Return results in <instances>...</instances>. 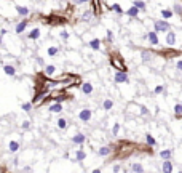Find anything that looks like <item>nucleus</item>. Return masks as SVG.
Here are the masks:
<instances>
[{"label": "nucleus", "mask_w": 182, "mask_h": 173, "mask_svg": "<svg viewBox=\"0 0 182 173\" xmlns=\"http://www.w3.org/2000/svg\"><path fill=\"white\" fill-rule=\"evenodd\" d=\"M153 27H155V32L158 34V32H169L171 31V24L165 19H160V21H155L153 22Z\"/></svg>", "instance_id": "obj_1"}, {"label": "nucleus", "mask_w": 182, "mask_h": 173, "mask_svg": "<svg viewBox=\"0 0 182 173\" xmlns=\"http://www.w3.org/2000/svg\"><path fill=\"white\" fill-rule=\"evenodd\" d=\"M110 63H112V66H114L118 72H126V71H128L126 66H125V63L120 59L118 55H114V56H112V58H110Z\"/></svg>", "instance_id": "obj_2"}, {"label": "nucleus", "mask_w": 182, "mask_h": 173, "mask_svg": "<svg viewBox=\"0 0 182 173\" xmlns=\"http://www.w3.org/2000/svg\"><path fill=\"white\" fill-rule=\"evenodd\" d=\"M48 95H50V88H45L43 91H40V93H37V95L32 98V106H39L42 101H45L46 98H48Z\"/></svg>", "instance_id": "obj_3"}, {"label": "nucleus", "mask_w": 182, "mask_h": 173, "mask_svg": "<svg viewBox=\"0 0 182 173\" xmlns=\"http://www.w3.org/2000/svg\"><path fill=\"white\" fill-rule=\"evenodd\" d=\"M114 82L115 83H129V77L126 72H118L117 71L114 74Z\"/></svg>", "instance_id": "obj_4"}, {"label": "nucleus", "mask_w": 182, "mask_h": 173, "mask_svg": "<svg viewBox=\"0 0 182 173\" xmlns=\"http://www.w3.org/2000/svg\"><path fill=\"white\" fill-rule=\"evenodd\" d=\"M91 117H93V111L91 109H82L80 112H78V119L82 120V122H90L91 120Z\"/></svg>", "instance_id": "obj_5"}, {"label": "nucleus", "mask_w": 182, "mask_h": 173, "mask_svg": "<svg viewBox=\"0 0 182 173\" xmlns=\"http://www.w3.org/2000/svg\"><path fill=\"white\" fill-rule=\"evenodd\" d=\"M85 141H86V135L82 133V132H78V133H75V135L72 136V143L77 144V146H82Z\"/></svg>", "instance_id": "obj_6"}, {"label": "nucleus", "mask_w": 182, "mask_h": 173, "mask_svg": "<svg viewBox=\"0 0 182 173\" xmlns=\"http://www.w3.org/2000/svg\"><path fill=\"white\" fill-rule=\"evenodd\" d=\"M105 5L109 7L114 13H117V15H123V13H125L123 8L120 7V3H117V2H105Z\"/></svg>", "instance_id": "obj_7"}, {"label": "nucleus", "mask_w": 182, "mask_h": 173, "mask_svg": "<svg viewBox=\"0 0 182 173\" xmlns=\"http://www.w3.org/2000/svg\"><path fill=\"white\" fill-rule=\"evenodd\" d=\"M112 146H101L99 149H97V156L99 157H107V156H110L112 154Z\"/></svg>", "instance_id": "obj_8"}, {"label": "nucleus", "mask_w": 182, "mask_h": 173, "mask_svg": "<svg viewBox=\"0 0 182 173\" xmlns=\"http://www.w3.org/2000/svg\"><path fill=\"white\" fill-rule=\"evenodd\" d=\"M27 24H29V22H27V19H22V21H19L18 22V24L15 26V32L18 35L19 34H22V32H24L26 29H27Z\"/></svg>", "instance_id": "obj_9"}, {"label": "nucleus", "mask_w": 182, "mask_h": 173, "mask_svg": "<svg viewBox=\"0 0 182 173\" xmlns=\"http://www.w3.org/2000/svg\"><path fill=\"white\" fill-rule=\"evenodd\" d=\"M88 46H90L93 51H99L101 50V40L97 39V37H94V39H91L88 42Z\"/></svg>", "instance_id": "obj_10"}, {"label": "nucleus", "mask_w": 182, "mask_h": 173, "mask_svg": "<svg viewBox=\"0 0 182 173\" xmlns=\"http://www.w3.org/2000/svg\"><path fill=\"white\" fill-rule=\"evenodd\" d=\"M3 72H5L8 77H15L16 76V67L13 66V64H3Z\"/></svg>", "instance_id": "obj_11"}, {"label": "nucleus", "mask_w": 182, "mask_h": 173, "mask_svg": "<svg viewBox=\"0 0 182 173\" xmlns=\"http://www.w3.org/2000/svg\"><path fill=\"white\" fill-rule=\"evenodd\" d=\"M62 103H53V104H50V107H48V111L50 112H53V114H61L62 112Z\"/></svg>", "instance_id": "obj_12"}, {"label": "nucleus", "mask_w": 182, "mask_h": 173, "mask_svg": "<svg viewBox=\"0 0 182 173\" xmlns=\"http://www.w3.org/2000/svg\"><path fill=\"white\" fill-rule=\"evenodd\" d=\"M80 88H82L83 95H91V93H93V83L91 82H83L80 85Z\"/></svg>", "instance_id": "obj_13"}, {"label": "nucleus", "mask_w": 182, "mask_h": 173, "mask_svg": "<svg viewBox=\"0 0 182 173\" xmlns=\"http://www.w3.org/2000/svg\"><path fill=\"white\" fill-rule=\"evenodd\" d=\"M19 148H21V144H19V141H16V139H11V141L8 143V151H10L11 154L18 152V151H19Z\"/></svg>", "instance_id": "obj_14"}, {"label": "nucleus", "mask_w": 182, "mask_h": 173, "mask_svg": "<svg viewBox=\"0 0 182 173\" xmlns=\"http://www.w3.org/2000/svg\"><path fill=\"white\" fill-rule=\"evenodd\" d=\"M85 159H86V151H83V149L75 151V154H74V160L75 162H83Z\"/></svg>", "instance_id": "obj_15"}, {"label": "nucleus", "mask_w": 182, "mask_h": 173, "mask_svg": "<svg viewBox=\"0 0 182 173\" xmlns=\"http://www.w3.org/2000/svg\"><path fill=\"white\" fill-rule=\"evenodd\" d=\"M147 40L150 42V45H158V43H160V40H158V34L155 31L149 32V34H147Z\"/></svg>", "instance_id": "obj_16"}, {"label": "nucleus", "mask_w": 182, "mask_h": 173, "mask_svg": "<svg viewBox=\"0 0 182 173\" xmlns=\"http://www.w3.org/2000/svg\"><path fill=\"white\" fill-rule=\"evenodd\" d=\"M16 11H18V15H19L21 18H24V19L29 16V13H30V10L27 7H21V5H16Z\"/></svg>", "instance_id": "obj_17"}, {"label": "nucleus", "mask_w": 182, "mask_h": 173, "mask_svg": "<svg viewBox=\"0 0 182 173\" xmlns=\"http://www.w3.org/2000/svg\"><path fill=\"white\" fill-rule=\"evenodd\" d=\"M161 172L163 173H172V162L171 160H165L161 163Z\"/></svg>", "instance_id": "obj_18"}, {"label": "nucleus", "mask_w": 182, "mask_h": 173, "mask_svg": "<svg viewBox=\"0 0 182 173\" xmlns=\"http://www.w3.org/2000/svg\"><path fill=\"white\" fill-rule=\"evenodd\" d=\"M160 157L163 159V162H165V160H171L172 151H171V149H163V151H160Z\"/></svg>", "instance_id": "obj_19"}, {"label": "nucleus", "mask_w": 182, "mask_h": 173, "mask_svg": "<svg viewBox=\"0 0 182 173\" xmlns=\"http://www.w3.org/2000/svg\"><path fill=\"white\" fill-rule=\"evenodd\" d=\"M40 37V27H34L30 32H29V35H27V39H30V40H37Z\"/></svg>", "instance_id": "obj_20"}, {"label": "nucleus", "mask_w": 182, "mask_h": 173, "mask_svg": "<svg viewBox=\"0 0 182 173\" xmlns=\"http://www.w3.org/2000/svg\"><path fill=\"white\" fill-rule=\"evenodd\" d=\"M166 43L169 45V46H172V45L176 43V34H174L172 31H169V32L166 34Z\"/></svg>", "instance_id": "obj_21"}, {"label": "nucleus", "mask_w": 182, "mask_h": 173, "mask_svg": "<svg viewBox=\"0 0 182 173\" xmlns=\"http://www.w3.org/2000/svg\"><path fill=\"white\" fill-rule=\"evenodd\" d=\"M125 15L129 16V18H137L139 16V10L136 7H131V8H128V10L125 11Z\"/></svg>", "instance_id": "obj_22"}, {"label": "nucleus", "mask_w": 182, "mask_h": 173, "mask_svg": "<svg viewBox=\"0 0 182 173\" xmlns=\"http://www.w3.org/2000/svg\"><path fill=\"white\" fill-rule=\"evenodd\" d=\"M56 127H58L59 130H66L67 128V119L66 117H59L58 122H56Z\"/></svg>", "instance_id": "obj_23"}, {"label": "nucleus", "mask_w": 182, "mask_h": 173, "mask_svg": "<svg viewBox=\"0 0 182 173\" xmlns=\"http://www.w3.org/2000/svg\"><path fill=\"white\" fill-rule=\"evenodd\" d=\"M141 58H142L144 63H149L152 59V53H150V51H147V50H142L141 51Z\"/></svg>", "instance_id": "obj_24"}, {"label": "nucleus", "mask_w": 182, "mask_h": 173, "mask_svg": "<svg viewBox=\"0 0 182 173\" xmlns=\"http://www.w3.org/2000/svg\"><path fill=\"white\" fill-rule=\"evenodd\" d=\"M43 72H45V76H53V74L56 72V66H53V64H48V66H45Z\"/></svg>", "instance_id": "obj_25"}, {"label": "nucleus", "mask_w": 182, "mask_h": 173, "mask_svg": "<svg viewBox=\"0 0 182 173\" xmlns=\"http://www.w3.org/2000/svg\"><path fill=\"white\" fill-rule=\"evenodd\" d=\"M146 143H147V144H149V146H150V148L157 146V139L153 138L150 133H147V135H146Z\"/></svg>", "instance_id": "obj_26"}, {"label": "nucleus", "mask_w": 182, "mask_h": 173, "mask_svg": "<svg viewBox=\"0 0 182 173\" xmlns=\"http://www.w3.org/2000/svg\"><path fill=\"white\" fill-rule=\"evenodd\" d=\"M133 7H136L139 11H146V8H147V3L146 2H133Z\"/></svg>", "instance_id": "obj_27"}, {"label": "nucleus", "mask_w": 182, "mask_h": 173, "mask_svg": "<svg viewBox=\"0 0 182 173\" xmlns=\"http://www.w3.org/2000/svg\"><path fill=\"white\" fill-rule=\"evenodd\" d=\"M172 15H174V11L172 10H168V8H165V10H161V16H163V19H169V18H172Z\"/></svg>", "instance_id": "obj_28"}, {"label": "nucleus", "mask_w": 182, "mask_h": 173, "mask_svg": "<svg viewBox=\"0 0 182 173\" xmlns=\"http://www.w3.org/2000/svg\"><path fill=\"white\" fill-rule=\"evenodd\" d=\"M131 172H134V173H144L142 163H133V165H131Z\"/></svg>", "instance_id": "obj_29"}, {"label": "nucleus", "mask_w": 182, "mask_h": 173, "mask_svg": "<svg viewBox=\"0 0 182 173\" xmlns=\"http://www.w3.org/2000/svg\"><path fill=\"white\" fill-rule=\"evenodd\" d=\"M91 5L94 7V10H93V13L94 15H101V2H97V0H94V2H91Z\"/></svg>", "instance_id": "obj_30"}, {"label": "nucleus", "mask_w": 182, "mask_h": 173, "mask_svg": "<svg viewBox=\"0 0 182 173\" xmlns=\"http://www.w3.org/2000/svg\"><path fill=\"white\" fill-rule=\"evenodd\" d=\"M112 107H114V101H112V100H104V103H102V109H104V111H110Z\"/></svg>", "instance_id": "obj_31"}, {"label": "nucleus", "mask_w": 182, "mask_h": 173, "mask_svg": "<svg viewBox=\"0 0 182 173\" xmlns=\"http://www.w3.org/2000/svg\"><path fill=\"white\" fill-rule=\"evenodd\" d=\"M46 53H48V56H56L59 53V48H58V46H48Z\"/></svg>", "instance_id": "obj_32"}, {"label": "nucleus", "mask_w": 182, "mask_h": 173, "mask_svg": "<svg viewBox=\"0 0 182 173\" xmlns=\"http://www.w3.org/2000/svg\"><path fill=\"white\" fill-rule=\"evenodd\" d=\"M91 16H93V10H86V11L82 15V19H83V21H90Z\"/></svg>", "instance_id": "obj_33"}, {"label": "nucleus", "mask_w": 182, "mask_h": 173, "mask_svg": "<svg viewBox=\"0 0 182 173\" xmlns=\"http://www.w3.org/2000/svg\"><path fill=\"white\" fill-rule=\"evenodd\" d=\"M172 11H176L177 15H182V3L176 2V3H174V8H172Z\"/></svg>", "instance_id": "obj_34"}, {"label": "nucleus", "mask_w": 182, "mask_h": 173, "mask_svg": "<svg viewBox=\"0 0 182 173\" xmlns=\"http://www.w3.org/2000/svg\"><path fill=\"white\" fill-rule=\"evenodd\" d=\"M21 109L26 111V112H29V111L32 109V103H22V104H21Z\"/></svg>", "instance_id": "obj_35"}, {"label": "nucleus", "mask_w": 182, "mask_h": 173, "mask_svg": "<svg viewBox=\"0 0 182 173\" xmlns=\"http://www.w3.org/2000/svg\"><path fill=\"white\" fill-rule=\"evenodd\" d=\"M163 91H165V87H163V85H157L155 90H153V93H155V95H160V93H163Z\"/></svg>", "instance_id": "obj_36"}, {"label": "nucleus", "mask_w": 182, "mask_h": 173, "mask_svg": "<svg viewBox=\"0 0 182 173\" xmlns=\"http://www.w3.org/2000/svg\"><path fill=\"white\" fill-rule=\"evenodd\" d=\"M118 132H120V124H115L114 128H112V135H114V136H117V135H118Z\"/></svg>", "instance_id": "obj_37"}, {"label": "nucleus", "mask_w": 182, "mask_h": 173, "mask_svg": "<svg viewBox=\"0 0 182 173\" xmlns=\"http://www.w3.org/2000/svg\"><path fill=\"white\" fill-rule=\"evenodd\" d=\"M61 39H62V40H67V39H69V32H67V31H61Z\"/></svg>", "instance_id": "obj_38"}, {"label": "nucleus", "mask_w": 182, "mask_h": 173, "mask_svg": "<svg viewBox=\"0 0 182 173\" xmlns=\"http://www.w3.org/2000/svg\"><path fill=\"white\" fill-rule=\"evenodd\" d=\"M174 112H176L177 115L182 114V106H181V104H176V106H174Z\"/></svg>", "instance_id": "obj_39"}, {"label": "nucleus", "mask_w": 182, "mask_h": 173, "mask_svg": "<svg viewBox=\"0 0 182 173\" xmlns=\"http://www.w3.org/2000/svg\"><path fill=\"white\" fill-rule=\"evenodd\" d=\"M107 42H109V43H110V42H114V34H112L110 31H107Z\"/></svg>", "instance_id": "obj_40"}, {"label": "nucleus", "mask_w": 182, "mask_h": 173, "mask_svg": "<svg viewBox=\"0 0 182 173\" xmlns=\"http://www.w3.org/2000/svg\"><path fill=\"white\" fill-rule=\"evenodd\" d=\"M21 127H22V128H24V130H27V128H29V127H30V122H29V120H24V122H22V124H21Z\"/></svg>", "instance_id": "obj_41"}, {"label": "nucleus", "mask_w": 182, "mask_h": 173, "mask_svg": "<svg viewBox=\"0 0 182 173\" xmlns=\"http://www.w3.org/2000/svg\"><path fill=\"white\" fill-rule=\"evenodd\" d=\"M112 172H114V173H120L121 172V167L117 163V165H114V168H112Z\"/></svg>", "instance_id": "obj_42"}, {"label": "nucleus", "mask_w": 182, "mask_h": 173, "mask_svg": "<svg viewBox=\"0 0 182 173\" xmlns=\"http://www.w3.org/2000/svg\"><path fill=\"white\" fill-rule=\"evenodd\" d=\"M35 61H37V64H40V66H43V64H45V63H43V59H42L40 56H37V58H35Z\"/></svg>", "instance_id": "obj_43"}, {"label": "nucleus", "mask_w": 182, "mask_h": 173, "mask_svg": "<svg viewBox=\"0 0 182 173\" xmlns=\"http://www.w3.org/2000/svg\"><path fill=\"white\" fill-rule=\"evenodd\" d=\"M176 67L179 69V71H182V59H179V61L176 63Z\"/></svg>", "instance_id": "obj_44"}, {"label": "nucleus", "mask_w": 182, "mask_h": 173, "mask_svg": "<svg viewBox=\"0 0 182 173\" xmlns=\"http://www.w3.org/2000/svg\"><path fill=\"white\" fill-rule=\"evenodd\" d=\"M22 172H24V173H30L32 168H30V167H24V168H22Z\"/></svg>", "instance_id": "obj_45"}, {"label": "nucleus", "mask_w": 182, "mask_h": 173, "mask_svg": "<svg viewBox=\"0 0 182 173\" xmlns=\"http://www.w3.org/2000/svg\"><path fill=\"white\" fill-rule=\"evenodd\" d=\"M141 112H142V114H147L149 111H147V107H144V106H142V107H141Z\"/></svg>", "instance_id": "obj_46"}, {"label": "nucleus", "mask_w": 182, "mask_h": 173, "mask_svg": "<svg viewBox=\"0 0 182 173\" xmlns=\"http://www.w3.org/2000/svg\"><path fill=\"white\" fill-rule=\"evenodd\" d=\"M91 173H102V170H101V168H94V170H93Z\"/></svg>", "instance_id": "obj_47"}, {"label": "nucleus", "mask_w": 182, "mask_h": 173, "mask_svg": "<svg viewBox=\"0 0 182 173\" xmlns=\"http://www.w3.org/2000/svg\"><path fill=\"white\" fill-rule=\"evenodd\" d=\"M2 43H3V37L0 35V45H2Z\"/></svg>", "instance_id": "obj_48"}, {"label": "nucleus", "mask_w": 182, "mask_h": 173, "mask_svg": "<svg viewBox=\"0 0 182 173\" xmlns=\"http://www.w3.org/2000/svg\"><path fill=\"white\" fill-rule=\"evenodd\" d=\"M181 106H182V103H181Z\"/></svg>", "instance_id": "obj_49"}]
</instances>
